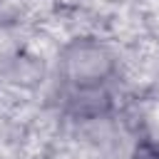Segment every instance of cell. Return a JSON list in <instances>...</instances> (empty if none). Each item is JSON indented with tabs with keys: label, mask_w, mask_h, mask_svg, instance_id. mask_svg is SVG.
<instances>
[{
	"label": "cell",
	"mask_w": 159,
	"mask_h": 159,
	"mask_svg": "<svg viewBox=\"0 0 159 159\" xmlns=\"http://www.w3.org/2000/svg\"><path fill=\"white\" fill-rule=\"evenodd\" d=\"M107 65H109V62H107V55H104L99 47H92V45L77 47L75 52H70V55H67L70 75H72L77 82L97 80L99 75H104Z\"/></svg>",
	"instance_id": "obj_1"
}]
</instances>
